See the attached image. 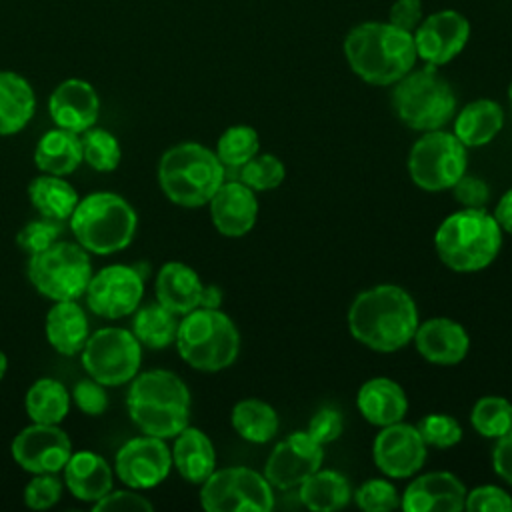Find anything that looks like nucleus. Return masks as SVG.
<instances>
[{"label":"nucleus","instance_id":"f257e3e1","mask_svg":"<svg viewBox=\"0 0 512 512\" xmlns=\"http://www.w3.org/2000/svg\"><path fill=\"white\" fill-rule=\"evenodd\" d=\"M352 336L376 352L404 348L418 328L412 296L394 284H378L360 292L348 310Z\"/></svg>","mask_w":512,"mask_h":512},{"label":"nucleus","instance_id":"f03ea898","mask_svg":"<svg viewBox=\"0 0 512 512\" xmlns=\"http://www.w3.org/2000/svg\"><path fill=\"white\" fill-rule=\"evenodd\" d=\"M344 56L352 72L374 86L396 84L418 58L412 32L390 22L356 24L344 38Z\"/></svg>","mask_w":512,"mask_h":512},{"label":"nucleus","instance_id":"7ed1b4c3","mask_svg":"<svg viewBox=\"0 0 512 512\" xmlns=\"http://www.w3.org/2000/svg\"><path fill=\"white\" fill-rule=\"evenodd\" d=\"M126 408L144 434L166 440L188 426L190 392L178 374L154 368L130 380Z\"/></svg>","mask_w":512,"mask_h":512},{"label":"nucleus","instance_id":"20e7f679","mask_svg":"<svg viewBox=\"0 0 512 512\" xmlns=\"http://www.w3.org/2000/svg\"><path fill=\"white\" fill-rule=\"evenodd\" d=\"M502 246V228L484 208L450 214L434 234L438 258L456 272H476L494 262Z\"/></svg>","mask_w":512,"mask_h":512},{"label":"nucleus","instance_id":"39448f33","mask_svg":"<svg viewBox=\"0 0 512 512\" xmlns=\"http://www.w3.org/2000/svg\"><path fill=\"white\" fill-rule=\"evenodd\" d=\"M226 180L224 164L210 148L182 142L168 148L158 162V182L166 198L184 208L208 204Z\"/></svg>","mask_w":512,"mask_h":512},{"label":"nucleus","instance_id":"423d86ee","mask_svg":"<svg viewBox=\"0 0 512 512\" xmlns=\"http://www.w3.org/2000/svg\"><path fill=\"white\" fill-rule=\"evenodd\" d=\"M138 226L132 204L116 192H92L78 200L70 230L76 242L94 254H114L124 250Z\"/></svg>","mask_w":512,"mask_h":512},{"label":"nucleus","instance_id":"0eeeda50","mask_svg":"<svg viewBox=\"0 0 512 512\" xmlns=\"http://www.w3.org/2000/svg\"><path fill=\"white\" fill-rule=\"evenodd\" d=\"M174 342L180 358L200 372L228 368L240 350V334L230 316L202 306L184 314Z\"/></svg>","mask_w":512,"mask_h":512},{"label":"nucleus","instance_id":"6e6552de","mask_svg":"<svg viewBox=\"0 0 512 512\" xmlns=\"http://www.w3.org/2000/svg\"><path fill=\"white\" fill-rule=\"evenodd\" d=\"M392 106L408 128L428 132L442 128L454 116L456 94L436 66L426 64L394 84Z\"/></svg>","mask_w":512,"mask_h":512},{"label":"nucleus","instance_id":"1a4fd4ad","mask_svg":"<svg viewBox=\"0 0 512 512\" xmlns=\"http://www.w3.org/2000/svg\"><path fill=\"white\" fill-rule=\"evenodd\" d=\"M28 280L50 300H78L92 278L88 250L78 242L56 240L48 248L30 254Z\"/></svg>","mask_w":512,"mask_h":512},{"label":"nucleus","instance_id":"9d476101","mask_svg":"<svg viewBox=\"0 0 512 512\" xmlns=\"http://www.w3.org/2000/svg\"><path fill=\"white\" fill-rule=\"evenodd\" d=\"M466 146L454 132L428 130L408 154V172L416 186L428 192L452 188L466 174Z\"/></svg>","mask_w":512,"mask_h":512},{"label":"nucleus","instance_id":"9b49d317","mask_svg":"<svg viewBox=\"0 0 512 512\" xmlns=\"http://www.w3.org/2000/svg\"><path fill=\"white\" fill-rule=\"evenodd\" d=\"M200 504L208 512H270L274 492L266 476L246 466L214 470L200 488Z\"/></svg>","mask_w":512,"mask_h":512},{"label":"nucleus","instance_id":"f8f14e48","mask_svg":"<svg viewBox=\"0 0 512 512\" xmlns=\"http://www.w3.org/2000/svg\"><path fill=\"white\" fill-rule=\"evenodd\" d=\"M142 362V344L132 330L100 328L92 332L82 348V366L86 374L104 386L130 382Z\"/></svg>","mask_w":512,"mask_h":512},{"label":"nucleus","instance_id":"ddd939ff","mask_svg":"<svg viewBox=\"0 0 512 512\" xmlns=\"http://www.w3.org/2000/svg\"><path fill=\"white\" fill-rule=\"evenodd\" d=\"M84 296L88 308L96 316L110 320L122 318L136 312L140 306L144 296V276L134 266L110 264L92 274Z\"/></svg>","mask_w":512,"mask_h":512},{"label":"nucleus","instance_id":"4468645a","mask_svg":"<svg viewBox=\"0 0 512 512\" xmlns=\"http://www.w3.org/2000/svg\"><path fill=\"white\" fill-rule=\"evenodd\" d=\"M172 468V452L164 438L136 436L120 446L114 458V472L132 490H148L166 480Z\"/></svg>","mask_w":512,"mask_h":512},{"label":"nucleus","instance_id":"2eb2a0df","mask_svg":"<svg viewBox=\"0 0 512 512\" xmlns=\"http://www.w3.org/2000/svg\"><path fill=\"white\" fill-rule=\"evenodd\" d=\"M10 452L30 474H58L72 456V442L58 424L32 422L14 436Z\"/></svg>","mask_w":512,"mask_h":512},{"label":"nucleus","instance_id":"dca6fc26","mask_svg":"<svg viewBox=\"0 0 512 512\" xmlns=\"http://www.w3.org/2000/svg\"><path fill=\"white\" fill-rule=\"evenodd\" d=\"M322 458V444H318L306 430L292 432L272 448L264 466V476L270 486L290 490L314 474L322 466Z\"/></svg>","mask_w":512,"mask_h":512},{"label":"nucleus","instance_id":"f3484780","mask_svg":"<svg viewBox=\"0 0 512 512\" xmlns=\"http://www.w3.org/2000/svg\"><path fill=\"white\" fill-rule=\"evenodd\" d=\"M412 36L416 56L438 68L464 50L470 38V22L456 10H438L422 18Z\"/></svg>","mask_w":512,"mask_h":512},{"label":"nucleus","instance_id":"a211bd4d","mask_svg":"<svg viewBox=\"0 0 512 512\" xmlns=\"http://www.w3.org/2000/svg\"><path fill=\"white\" fill-rule=\"evenodd\" d=\"M372 456L376 466L390 478H408L416 474L426 460V442L412 424L394 422L382 426L374 438Z\"/></svg>","mask_w":512,"mask_h":512},{"label":"nucleus","instance_id":"6ab92c4d","mask_svg":"<svg viewBox=\"0 0 512 512\" xmlns=\"http://www.w3.org/2000/svg\"><path fill=\"white\" fill-rule=\"evenodd\" d=\"M48 112L58 128L82 134L96 124L100 98L94 86L86 80L68 78L50 94Z\"/></svg>","mask_w":512,"mask_h":512},{"label":"nucleus","instance_id":"aec40b11","mask_svg":"<svg viewBox=\"0 0 512 512\" xmlns=\"http://www.w3.org/2000/svg\"><path fill=\"white\" fill-rule=\"evenodd\" d=\"M466 488L450 472H426L412 480L400 496L406 512H460L464 510Z\"/></svg>","mask_w":512,"mask_h":512},{"label":"nucleus","instance_id":"412c9836","mask_svg":"<svg viewBox=\"0 0 512 512\" xmlns=\"http://www.w3.org/2000/svg\"><path fill=\"white\" fill-rule=\"evenodd\" d=\"M210 218L216 230L224 236H244L252 230L258 216V200L250 186L240 180L222 182L208 200Z\"/></svg>","mask_w":512,"mask_h":512},{"label":"nucleus","instance_id":"4be33fe9","mask_svg":"<svg viewBox=\"0 0 512 512\" xmlns=\"http://www.w3.org/2000/svg\"><path fill=\"white\" fill-rule=\"evenodd\" d=\"M412 340L420 356L444 366L458 364L470 348V338L464 326L444 316L428 318L424 324H418Z\"/></svg>","mask_w":512,"mask_h":512},{"label":"nucleus","instance_id":"5701e85b","mask_svg":"<svg viewBox=\"0 0 512 512\" xmlns=\"http://www.w3.org/2000/svg\"><path fill=\"white\" fill-rule=\"evenodd\" d=\"M112 466L96 452H72L64 466V486L82 502H98L112 490Z\"/></svg>","mask_w":512,"mask_h":512},{"label":"nucleus","instance_id":"b1692460","mask_svg":"<svg viewBox=\"0 0 512 512\" xmlns=\"http://www.w3.org/2000/svg\"><path fill=\"white\" fill-rule=\"evenodd\" d=\"M204 284L200 276L184 262H166L154 282L156 300L178 316L200 306Z\"/></svg>","mask_w":512,"mask_h":512},{"label":"nucleus","instance_id":"393cba45","mask_svg":"<svg viewBox=\"0 0 512 512\" xmlns=\"http://www.w3.org/2000/svg\"><path fill=\"white\" fill-rule=\"evenodd\" d=\"M44 332L48 344L62 356H74L82 352L90 324L84 308L76 300H56L46 314Z\"/></svg>","mask_w":512,"mask_h":512},{"label":"nucleus","instance_id":"a878e982","mask_svg":"<svg viewBox=\"0 0 512 512\" xmlns=\"http://www.w3.org/2000/svg\"><path fill=\"white\" fill-rule=\"evenodd\" d=\"M356 404L360 414L374 426L400 422L408 410V398L402 386L384 376L366 380L358 390Z\"/></svg>","mask_w":512,"mask_h":512},{"label":"nucleus","instance_id":"bb28decb","mask_svg":"<svg viewBox=\"0 0 512 512\" xmlns=\"http://www.w3.org/2000/svg\"><path fill=\"white\" fill-rule=\"evenodd\" d=\"M172 466H176L178 474L192 482L202 484L216 470V452L212 440L194 426H186L182 432L174 436Z\"/></svg>","mask_w":512,"mask_h":512},{"label":"nucleus","instance_id":"cd10ccee","mask_svg":"<svg viewBox=\"0 0 512 512\" xmlns=\"http://www.w3.org/2000/svg\"><path fill=\"white\" fill-rule=\"evenodd\" d=\"M36 110V96L30 82L8 70H0V136L26 128Z\"/></svg>","mask_w":512,"mask_h":512},{"label":"nucleus","instance_id":"c85d7f7f","mask_svg":"<svg viewBox=\"0 0 512 512\" xmlns=\"http://www.w3.org/2000/svg\"><path fill=\"white\" fill-rule=\"evenodd\" d=\"M504 126L502 106L488 98H478L466 104L456 120L454 134L466 148H478L488 144Z\"/></svg>","mask_w":512,"mask_h":512},{"label":"nucleus","instance_id":"c756f323","mask_svg":"<svg viewBox=\"0 0 512 512\" xmlns=\"http://www.w3.org/2000/svg\"><path fill=\"white\" fill-rule=\"evenodd\" d=\"M82 160V144L80 134L54 128L42 134L34 150V164L44 174L66 176L72 174Z\"/></svg>","mask_w":512,"mask_h":512},{"label":"nucleus","instance_id":"7c9ffc66","mask_svg":"<svg viewBox=\"0 0 512 512\" xmlns=\"http://www.w3.org/2000/svg\"><path fill=\"white\" fill-rule=\"evenodd\" d=\"M28 198L40 216L54 220H68L80 200L74 186L62 176L44 174L28 184Z\"/></svg>","mask_w":512,"mask_h":512},{"label":"nucleus","instance_id":"2f4dec72","mask_svg":"<svg viewBox=\"0 0 512 512\" xmlns=\"http://www.w3.org/2000/svg\"><path fill=\"white\" fill-rule=\"evenodd\" d=\"M298 496L300 502L314 512H334L344 508L350 498L352 490L346 480L336 470H316L310 474L300 486H298Z\"/></svg>","mask_w":512,"mask_h":512},{"label":"nucleus","instance_id":"473e14b6","mask_svg":"<svg viewBox=\"0 0 512 512\" xmlns=\"http://www.w3.org/2000/svg\"><path fill=\"white\" fill-rule=\"evenodd\" d=\"M178 314L162 306L158 300L138 306L132 320V334L136 340L152 350L170 346L176 340L178 332Z\"/></svg>","mask_w":512,"mask_h":512},{"label":"nucleus","instance_id":"72a5a7b5","mask_svg":"<svg viewBox=\"0 0 512 512\" xmlns=\"http://www.w3.org/2000/svg\"><path fill=\"white\" fill-rule=\"evenodd\" d=\"M70 402L66 386L54 378L36 380L24 396L26 414L38 424H60L70 410Z\"/></svg>","mask_w":512,"mask_h":512},{"label":"nucleus","instance_id":"f704fd0d","mask_svg":"<svg viewBox=\"0 0 512 512\" xmlns=\"http://www.w3.org/2000/svg\"><path fill=\"white\" fill-rule=\"evenodd\" d=\"M232 426L234 430L248 442H268L278 432V414L276 410L258 400V398H244L232 408Z\"/></svg>","mask_w":512,"mask_h":512},{"label":"nucleus","instance_id":"c9c22d12","mask_svg":"<svg viewBox=\"0 0 512 512\" xmlns=\"http://www.w3.org/2000/svg\"><path fill=\"white\" fill-rule=\"evenodd\" d=\"M260 140L252 126L236 124L222 132L216 144V156L224 164V170H236L258 154Z\"/></svg>","mask_w":512,"mask_h":512},{"label":"nucleus","instance_id":"e433bc0d","mask_svg":"<svg viewBox=\"0 0 512 512\" xmlns=\"http://www.w3.org/2000/svg\"><path fill=\"white\" fill-rule=\"evenodd\" d=\"M472 428L484 438H500L512 428V404L504 396H482L470 412Z\"/></svg>","mask_w":512,"mask_h":512},{"label":"nucleus","instance_id":"4c0bfd02","mask_svg":"<svg viewBox=\"0 0 512 512\" xmlns=\"http://www.w3.org/2000/svg\"><path fill=\"white\" fill-rule=\"evenodd\" d=\"M80 144H82V160L90 168L98 172H112L118 168L122 150H120L118 138L112 132L92 126L86 132H82Z\"/></svg>","mask_w":512,"mask_h":512},{"label":"nucleus","instance_id":"58836bf2","mask_svg":"<svg viewBox=\"0 0 512 512\" xmlns=\"http://www.w3.org/2000/svg\"><path fill=\"white\" fill-rule=\"evenodd\" d=\"M236 172L240 182L260 192L280 186L286 176L284 164L274 154H256L246 164L236 168Z\"/></svg>","mask_w":512,"mask_h":512},{"label":"nucleus","instance_id":"ea45409f","mask_svg":"<svg viewBox=\"0 0 512 512\" xmlns=\"http://www.w3.org/2000/svg\"><path fill=\"white\" fill-rule=\"evenodd\" d=\"M62 234H64V222L62 220L40 216L36 220L26 222L20 228V232L16 234V244L24 252L36 254V252L48 248L50 244H54L56 240H60Z\"/></svg>","mask_w":512,"mask_h":512},{"label":"nucleus","instance_id":"a19ab883","mask_svg":"<svg viewBox=\"0 0 512 512\" xmlns=\"http://www.w3.org/2000/svg\"><path fill=\"white\" fill-rule=\"evenodd\" d=\"M354 500L364 512H388L400 506L398 490L394 488L392 482L382 478L366 480L354 492Z\"/></svg>","mask_w":512,"mask_h":512},{"label":"nucleus","instance_id":"79ce46f5","mask_svg":"<svg viewBox=\"0 0 512 512\" xmlns=\"http://www.w3.org/2000/svg\"><path fill=\"white\" fill-rule=\"evenodd\" d=\"M422 440L426 446H436V448H450L460 442L462 438V428L456 418L448 414H426L418 424H416Z\"/></svg>","mask_w":512,"mask_h":512},{"label":"nucleus","instance_id":"37998d69","mask_svg":"<svg viewBox=\"0 0 512 512\" xmlns=\"http://www.w3.org/2000/svg\"><path fill=\"white\" fill-rule=\"evenodd\" d=\"M64 484L56 474H34L24 488V504L32 510L52 508L62 496Z\"/></svg>","mask_w":512,"mask_h":512},{"label":"nucleus","instance_id":"c03bdc74","mask_svg":"<svg viewBox=\"0 0 512 512\" xmlns=\"http://www.w3.org/2000/svg\"><path fill=\"white\" fill-rule=\"evenodd\" d=\"M72 402L76 404V408L88 416H100L106 412L108 408V394H106V386L100 384L94 378H82L74 384L72 388Z\"/></svg>","mask_w":512,"mask_h":512},{"label":"nucleus","instance_id":"a18cd8bd","mask_svg":"<svg viewBox=\"0 0 512 512\" xmlns=\"http://www.w3.org/2000/svg\"><path fill=\"white\" fill-rule=\"evenodd\" d=\"M464 510L468 512H512V496L498 486H478L466 492Z\"/></svg>","mask_w":512,"mask_h":512},{"label":"nucleus","instance_id":"49530a36","mask_svg":"<svg viewBox=\"0 0 512 512\" xmlns=\"http://www.w3.org/2000/svg\"><path fill=\"white\" fill-rule=\"evenodd\" d=\"M342 428H344V420H342V414L332 408V406H324L320 408L308 422V428L306 432L318 442V444H330L334 442L340 434H342Z\"/></svg>","mask_w":512,"mask_h":512},{"label":"nucleus","instance_id":"de8ad7c7","mask_svg":"<svg viewBox=\"0 0 512 512\" xmlns=\"http://www.w3.org/2000/svg\"><path fill=\"white\" fill-rule=\"evenodd\" d=\"M452 194L464 208H484L490 198V188L482 178L464 174L452 186Z\"/></svg>","mask_w":512,"mask_h":512},{"label":"nucleus","instance_id":"09e8293b","mask_svg":"<svg viewBox=\"0 0 512 512\" xmlns=\"http://www.w3.org/2000/svg\"><path fill=\"white\" fill-rule=\"evenodd\" d=\"M152 508H154L152 502L134 490H110L106 496L94 502V512H104V510H122V512L148 510L150 512Z\"/></svg>","mask_w":512,"mask_h":512},{"label":"nucleus","instance_id":"8fccbe9b","mask_svg":"<svg viewBox=\"0 0 512 512\" xmlns=\"http://www.w3.org/2000/svg\"><path fill=\"white\" fill-rule=\"evenodd\" d=\"M422 18H424L422 0H396L388 12V22L406 32H414L416 26L422 22Z\"/></svg>","mask_w":512,"mask_h":512},{"label":"nucleus","instance_id":"3c124183","mask_svg":"<svg viewBox=\"0 0 512 512\" xmlns=\"http://www.w3.org/2000/svg\"><path fill=\"white\" fill-rule=\"evenodd\" d=\"M496 440L498 442L492 450V466L500 478L512 484V428Z\"/></svg>","mask_w":512,"mask_h":512},{"label":"nucleus","instance_id":"603ef678","mask_svg":"<svg viewBox=\"0 0 512 512\" xmlns=\"http://www.w3.org/2000/svg\"><path fill=\"white\" fill-rule=\"evenodd\" d=\"M492 216L496 218V222L500 224L502 230L512 234V188L508 192H504V196L498 200Z\"/></svg>","mask_w":512,"mask_h":512},{"label":"nucleus","instance_id":"864d4df0","mask_svg":"<svg viewBox=\"0 0 512 512\" xmlns=\"http://www.w3.org/2000/svg\"><path fill=\"white\" fill-rule=\"evenodd\" d=\"M220 302H222V292H220V288H218V286H204L200 306H202V308H218Z\"/></svg>","mask_w":512,"mask_h":512},{"label":"nucleus","instance_id":"5fc2aeb1","mask_svg":"<svg viewBox=\"0 0 512 512\" xmlns=\"http://www.w3.org/2000/svg\"><path fill=\"white\" fill-rule=\"evenodd\" d=\"M6 370H8V358H6V354L0 350V380L4 378Z\"/></svg>","mask_w":512,"mask_h":512},{"label":"nucleus","instance_id":"6e6d98bb","mask_svg":"<svg viewBox=\"0 0 512 512\" xmlns=\"http://www.w3.org/2000/svg\"><path fill=\"white\" fill-rule=\"evenodd\" d=\"M508 100H510V106H512V82H510V86H508Z\"/></svg>","mask_w":512,"mask_h":512}]
</instances>
